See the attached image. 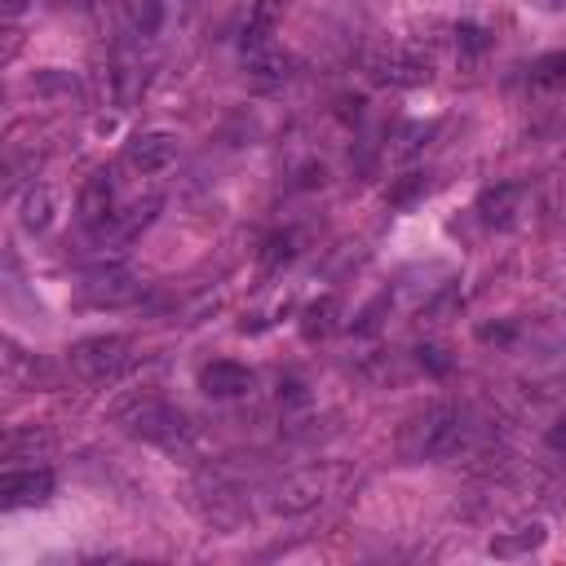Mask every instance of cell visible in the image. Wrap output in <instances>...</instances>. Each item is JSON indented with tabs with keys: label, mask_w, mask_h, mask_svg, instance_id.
<instances>
[{
	"label": "cell",
	"mask_w": 566,
	"mask_h": 566,
	"mask_svg": "<svg viewBox=\"0 0 566 566\" xmlns=\"http://www.w3.org/2000/svg\"><path fill=\"white\" fill-rule=\"evenodd\" d=\"M469 442V424L464 411L451 402H429L424 411H416L402 433H398V455L402 460H447Z\"/></svg>",
	"instance_id": "1"
},
{
	"label": "cell",
	"mask_w": 566,
	"mask_h": 566,
	"mask_svg": "<svg viewBox=\"0 0 566 566\" xmlns=\"http://www.w3.org/2000/svg\"><path fill=\"white\" fill-rule=\"evenodd\" d=\"M115 424H119L128 438H142V442H155V447H168V451L186 447L190 433H195V424H190L186 411H177L172 402L150 398V394L119 402V407H115Z\"/></svg>",
	"instance_id": "2"
},
{
	"label": "cell",
	"mask_w": 566,
	"mask_h": 566,
	"mask_svg": "<svg viewBox=\"0 0 566 566\" xmlns=\"http://www.w3.org/2000/svg\"><path fill=\"white\" fill-rule=\"evenodd\" d=\"M66 363L80 380H93V385H106V380H119L133 363V340L128 336H88V340H75L66 349Z\"/></svg>",
	"instance_id": "3"
},
{
	"label": "cell",
	"mask_w": 566,
	"mask_h": 566,
	"mask_svg": "<svg viewBox=\"0 0 566 566\" xmlns=\"http://www.w3.org/2000/svg\"><path fill=\"white\" fill-rule=\"evenodd\" d=\"M190 504H195L199 517L212 522L217 531H239V526L248 522L243 495H239L230 482H221V478H199V482L190 486Z\"/></svg>",
	"instance_id": "4"
},
{
	"label": "cell",
	"mask_w": 566,
	"mask_h": 566,
	"mask_svg": "<svg viewBox=\"0 0 566 566\" xmlns=\"http://www.w3.org/2000/svg\"><path fill=\"white\" fill-rule=\"evenodd\" d=\"M332 486V469H296V473H283L270 491V509L274 513H305L314 509Z\"/></svg>",
	"instance_id": "5"
},
{
	"label": "cell",
	"mask_w": 566,
	"mask_h": 566,
	"mask_svg": "<svg viewBox=\"0 0 566 566\" xmlns=\"http://www.w3.org/2000/svg\"><path fill=\"white\" fill-rule=\"evenodd\" d=\"M80 221L93 230V234H115L119 226V199H115V172L111 168H97L84 190H80Z\"/></svg>",
	"instance_id": "6"
},
{
	"label": "cell",
	"mask_w": 566,
	"mask_h": 566,
	"mask_svg": "<svg viewBox=\"0 0 566 566\" xmlns=\"http://www.w3.org/2000/svg\"><path fill=\"white\" fill-rule=\"evenodd\" d=\"M367 75L376 84H394V88H416L429 80V62L420 53H411L407 44H385L367 57Z\"/></svg>",
	"instance_id": "7"
},
{
	"label": "cell",
	"mask_w": 566,
	"mask_h": 566,
	"mask_svg": "<svg viewBox=\"0 0 566 566\" xmlns=\"http://www.w3.org/2000/svg\"><path fill=\"white\" fill-rule=\"evenodd\" d=\"M53 491H57V478L40 464H31V469H18V464H9L4 469V478H0V504L4 509H40V504H49L53 500Z\"/></svg>",
	"instance_id": "8"
},
{
	"label": "cell",
	"mask_w": 566,
	"mask_h": 566,
	"mask_svg": "<svg viewBox=\"0 0 566 566\" xmlns=\"http://www.w3.org/2000/svg\"><path fill=\"white\" fill-rule=\"evenodd\" d=\"M526 212V186L522 181H495L478 195V217L495 230H513Z\"/></svg>",
	"instance_id": "9"
},
{
	"label": "cell",
	"mask_w": 566,
	"mask_h": 566,
	"mask_svg": "<svg viewBox=\"0 0 566 566\" xmlns=\"http://www.w3.org/2000/svg\"><path fill=\"white\" fill-rule=\"evenodd\" d=\"M172 155H177V137L164 133V128H146V133H137V137L124 146V159H128V168H137V172H159V168L172 164Z\"/></svg>",
	"instance_id": "10"
},
{
	"label": "cell",
	"mask_w": 566,
	"mask_h": 566,
	"mask_svg": "<svg viewBox=\"0 0 566 566\" xmlns=\"http://www.w3.org/2000/svg\"><path fill=\"white\" fill-rule=\"evenodd\" d=\"M137 292H142V283H137V274H128L124 265H106V270H93V274L84 279V296H88L93 305H128Z\"/></svg>",
	"instance_id": "11"
},
{
	"label": "cell",
	"mask_w": 566,
	"mask_h": 566,
	"mask_svg": "<svg viewBox=\"0 0 566 566\" xmlns=\"http://www.w3.org/2000/svg\"><path fill=\"white\" fill-rule=\"evenodd\" d=\"M199 385H203V394H212V398H239V394L252 389V371H248L243 363H234V358H217V363H208V367L199 371Z\"/></svg>",
	"instance_id": "12"
},
{
	"label": "cell",
	"mask_w": 566,
	"mask_h": 566,
	"mask_svg": "<svg viewBox=\"0 0 566 566\" xmlns=\"http://www.w3.org/2000/svg\"><path fill=\"white\" fill-rule=\"evenodd\" d=\"M0 367H4V380H9L13 389H35V385H44V380H49V367H44L35 354H27L18 340H4Z\"/></svg>",
	"instance_id": "13"
},
{
	"label": "cell",
	"mask_w": 566,
	"mask_h": 566,
	"mask_svg": "<svg viewBox=\"0 0 566 566\" xmlns=\"http://www.w3.org/2000/svg\"><path fill=\"white\" fill-rule=\"evenodd\" d=\"M544 522H517L513 531H500L491 544H486V553L491 557H504V562H513V557H526V553H535L539 544H544Z\"/></svg>",
	"instance_id": "14"
},
{
	"label": "cell",
	"mask_w": 566,
	"mask_h": 566,
	"mask_svg": "<svg viewBox=\"0 0 566 566\" xmlns=\"http://www.w3.org/2000/svg\"><path fill=\"white\" fill-rule=\"evenodd\" d=\"M53 451V438L35 424H22V429H9L4 433V460L9 464H22V460H44Z\"/></svg>",
	"instance_id": "15"
},
{
	"label": "cell",
	"mask_w": 566,
	"mask_h": 566,
	"mask_svg": "<svg viewBox=\"0 0 566 566\" xmlns=\"http://www.w3.org/2000/svg\"><path fill=\"white\" fill-rule=\"evenodd\" d=\"M18 221H22V230H44L49 221H53V190L49 186H27V195H22V203H18Z\"/></svg>",
	"instance_id": "16"
},
{
	"label": "cell",
	"mask_w": 566,
	"mask_h": 566,
	"mask_svg": "<svg viewBox=\"0 0 566 566\" xmlns=\"http://www.w3.org/2000/svg\"><path fill=\"white\" fill-rule=\"evenodd\" d=\"M566 80V49L562 53H544L531 62V84L535 88H548V84H562Z\"/></svg>",
	"instance_id": "17"
},
{
	"label": "cell",
	"mask_w": 566,
	"mask_h": 566,
	"mask_svg": "<svg viewBox=\"0 0 566 566\" xmlns=\"http://www.w3.org/2000/svg\"><path fill=\"white\" fill-rule=\"evenodd\" d=\"M332 314H336V301H318V305H310L305 310V336H327L336 323H332Z\"/></svg>",
	"instance_id": "18"
},
{
	"label": "cell",
	"mask_w": 566,
	"mask_h": 566,
	"mask_svg": "<svg viewBox=\"0 0 566 566\" xmlns=\"http://www.w3.org/2000/svg\"><path fill=\"white\" fill-rule=\"evenodd\" d=\"M420 363H424L429 371H447V367H451V358H447V349H438V345H429V349H420Z\"/></svg>",
	"instance_id": "19"
},
{
	"label": "cell",
	"mask_w": 566,
	"mask_h": 566,
	"mask_svg": "<svg viewBox=\"0 0 566 566\" xmlns=\"http://www.w3.org/2000/svg\"><path fill=\"white\" fill-rule=\"evenodd\" d=\"M544 442H548V451H553V455H566V416L548 429V438H544Z\"/></svg>",
	"instance_id": "20"
},
{
	"label": "cell",
	"mask_w": 566,
	"mask_h": 566,
	"mask_svg": "<svg viewBox=\"0 0 566 566\" xmlns=\"http://www.w3.org/2000/svg\"><path fill=\"white\" fill-rule=\"evenodd\" d=\"M27 4H31V0H4V18H18Z\"/></svg>",
	"instance_id": "21"
}]
</instances>
